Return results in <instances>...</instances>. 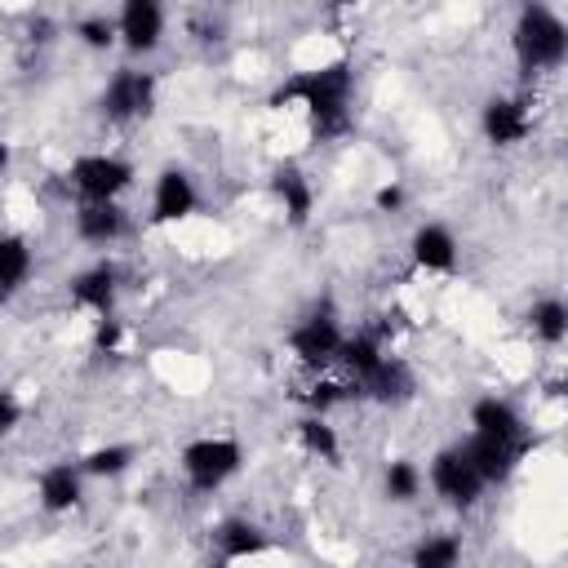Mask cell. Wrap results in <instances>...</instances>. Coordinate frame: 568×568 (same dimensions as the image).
<instances>
[{"instance_id": "1", "label": "cell", "mask_w": 568, "mask_h": 568, "mask_svg": "<svg viewBox=\"0 0 568 568\" xmlns=\"http://www.w3.org/2000/svg\"><path fill=\"white\" fill-rule=\"evenodd\" d=\"M351 89H355V71L346 58L315 67V71H297L288 80H280L271 89V106H302L311 115L315 138H337L351 129Z\"/></svg>"}, {"instance_id": "2", "label": "cell", "mask_w": 568, "mask_h": 568, "mask_svg": "<svg viewBox=\"0 0 568 568\" xmlns=\"http://www.w3.org/2000/svg\"><path fill=\"white\" fill-rule=\"evenodd\" d=\"M568 53V27L559 13H550L546 4H524L519 9V22H515V58H519V71L532 75V71H550L559 67Z\"/></svg>"}, {"instance_id": "3", "label": "cell", "mask_w": 568, "mask_h": 568, "mask_svg": "<svg viewBox=\"0 0 568 568\" xmlns=\"http://www.w3.org/2000/svg\"><path fill=\"white\" fill-rule=\"evenodd\" d=\"M240 462H244V448H240L235 439H226V435L191 439V444L182 448V475H186V484H191L195 493L222 488V484L240 470Z\"/></svg>"}, {"instance_id": "4", "label": "cell", "mask_w": 568, "mask_h": 568, "mask_svg": "<svg viewBox=\"0 0 568 568\" xmlns=\"http://www.w3.org/2000/svg\"><path fill=\"white\" fill-rule=\"evenodd\" d=\"M67 182L80 195V204H115L120 191H129L133 169L120 155H80L67 169Z\"/></svg>"}, {"instance_id": "5", "label": "cell", "mask_w": 568, "mask_h": 568, "mask_svg": "<svg viewBox=\"0 0 568 568\" xmlns=\"http://www.w3.org/2000/svg\"><path fill=\"white\" fill-rule=\"evenodd\" d=\"M151 111H155V75H151V71L124 67V71H115L111 84L102 89V115L115 120V124L142 120V115H151Z\"/></svg>"}, {"instance_id": "6", "label": "cell", "mask_w": 568, "mask_h": 568, "mask_svg": "<svg viewBox=\"0 0 568 568\" xmlns=\"http://www.w3.org/2000/svg\"><path fill=\"white\" fill-rule=\"evenodd\" d=\"M430 488H435L448 506L470 510V506L479 501V493H484V479L475 475V466L466 462L462 448H444V453H435V462H430Z\"/></svg>"}, {"instance_id": "7", "label": "cell", "mask_w": 568, "mask_h": 568, "mask_svg": "<svg viewBox=\"0 0 568 568\" xmlns=\"http://www.w3.org/2000/svg\"><path fill=\"white\" fill-rule=\"evenodd\" d=\"M288 346H293V355H297L302 364L324 368V364H333L337 351H342V328H337V320H333L328 311H320V315H306V320L288 333Z\"/></svg>"}, {"instance_id": "8", "label": "cell", "mask_w": 568, "mask_h": 568, "mask_svg": "<svg viewBox=\"0 0 568 568\" xmlns=\"http://www.w3.org/2000/svg\"><path fill=\"white\" fill-rule=\"evenodd\" d=\"M195 204H200V195H195V182L182 173V169H160V178H155V191H151V226H169V222H182V217H191L195 213Z\"/></svg>"}, {"instance_id": "9", "label": "cell", "mask_w": 568, "mask_h": 568, "mask_svg": "<svg viewBox=\"0 0 568 568\" xmlns=\"http://www.w3.org/2000/svg\"><path fill=\"white\" fill-rule=\"evenodd\" d=\"M532 448V439H524V444H506V439H488V435H470V444L462 448L466 453V462L475 466V475L484 479V484H506L510 475H515V466H519V457Z\"/></svg>"}, {"instance_id": "10", "label": "cell", "mask_w": 568, "mask_h": 568, "mask_svg": "<svg viewBox=\"0 0 568 568\" xmlns=\"http://www.w3.org/2000/svg\"><path fill=\"white\" fill-rule=\"evenodd\" d=\"M115 36L124 40L129 53H151L164 36V9L155 0H129L115 18Z\"/></svg>"}, {"instance_id": "11", "label": "cell", "mask_w": 568, "mask_h": 568, "mask_svg": "<svg viewBox=\"0 0 568 568\" xmlns=\"http://www.w3.org/2000/svg\"><path fill=\"white\" fill-rule=\"evenodd\" d=\"M479 129L493 146H515L532 133V115L519 98H488L484 102V115H479Z\"/></svg>"}, {"instance_id": "12", "label": "cell", "mask_w": 568, "mask_h": 568, "mask_svg": "<svg viewBox=\"0 0 568 568\" xmlns=\"http://www.w3.org/2000/svg\"><path fill=\"white\" fill-rule=\"evenodd\" d=\"M71 306L93 311L98 320H111V311H115V266L111 262H98V266L80 271L71 280Z\"/></svg>"}, {"instance_id": "13", "label": "cell", "mask_w": 568, "mask_h": 568, "mask_svg": "<svg viewBox=\"0 0 568 568\" xmlns=\"http://www.w3.org/2000/svg\"><path fill=\"white\" fill-rule=\"evenodd\" d=\"M470 426H475V435L506 439V444H524V439H528L519 408H515V404H506V399H497V395L475 399V408H470Z\"/></svg>"}, {"instance_id": "14", "label": "cell", "mask_w": 568, "mask_h": 568, "mask_svg": "<svg viewBox=\"0 0 568 568\" xmlns=\"http://www.w3.org/2000/svg\"><path fill=\"white\" fill-rule=\"evenodd\" d=\"M413 262H417L422 271H430V275L457 271V240H453V231L439 226V222L417 226V231H413Z\"/></svg>"}, {"instance_id": "15", "label": "cell", "mask_w": 568, "mask_h": 568, "mask_svg": "<svg viewBox=\"0 0 568 568\" xmlns=\"http://www.w3.org/2000/svg\"><path fill=\"white\" fill-rule=\"evenodd\" d=\"M271 191H275V200H280V209H284V217H288L293 226H306V222H311L315 191H311V182H306V173H302L297 164H280V169L271 173Z\"/></svg>"}, {"instance_id": "16", "label": "cell", "mask_w": 568, "mask_h": 568, "mask_svg": "<svg viewBox=\"0 0 568 568\" xmlns=\"http://www.w3.org/2000/svg\"><path fill=\"white\" fill-rule=\"evenodd\" d=\"M80 484H84L80 466H71V462H53V466L40 470L36 497H40V506H44L49 515H67V510L80 501Z\"/></svg>"}, {"instance_id": "17", "label": "cell", "mask_w": 568, "mask_h": 568, "mask_svg": "<svg viewBox=\"0 0 568 568\" xmlns=\"http://www.w3.org/2000/svg\"><path fill=\"white\" fill-rule=\"evenodd\" d=\"M355 395H368V399H377V404H404V399L413 395V373H408L404 359L386 355L364 382H355Z\"/></svg>"}, {"instance_id": "18", "label": "cell", "mask_w": 568, "mask_h": 568, "mask_svg": "<svg viewBox=\"0 0 568 568\" xmlns=\"http://www.w3.org/2000/svg\"><path fill=\"white\" fill-rule=\"evenodd\" d=\"M382 359H386V337H382V328H364V333H355V337H342L337 364L351 373V386L364 382Z\"/></svg>"}, {"instance_id": "19", "label": "cell", "mask_w": 568, "mask_h": 568, "mask_svg": "<svg viewBox=\"0 0 568 568\" xmlns=\"http://www.w3.org/2000/svg\"><path fill=\"white\" fill-rule=\"evenodd\" d=\"M124 226H129V217L120 204H80L75 209V231L89 244H111L124 235Z\"/></svg>"}, {"instance_id": "20", "label": "cell", "mask_w": 568, "mask_h": 568, "mask_svg": "<svg viewBox=\"0 0 568 568\" xmlns=\"http://www.w3.org/2000/svg\"><path fill=\"white\" fill-rule=\"evenodd\" d=\"M217 546H222V559H253V555L271 550V537L253 519H226L217 528Z\"/></svg>"}, {"instance_id": "21", "label": "cell", "mask_w": 568, "mask_h": 568, "mask_svg": "<svg viewBox=\"0 0 568 568\" xmlns=\"http://www.w3.org/2000/svg\"><path fill=\"white\" fill-rule=\"evenodd\" d=\"M297 444H302L311 457H320V462H337V457H342V439H337V430H333L320 413H306V417L297 422Z\"/></svg>"}, {"instance_id": "22", "label": "cell", "mask_w": 568, "mask_h": 568, "mask_svg": "<svg viewBox=\"0 0 568 568\" xmlns=\"http://www.w3.org/2000/svg\"><path fill=\"white\" fill-rule=\"evenodd\" d=\"M528 328H532L546 346H559V342L568 337V306H564L559 297H541V302H532V311H528Z\"/></svg>"}, {"instance_id": "23", "label": "cell", "mask_w": 568, "mask_h": 568, "mask_svg": "<svg viewBox=\"0 0 568 568\" xmlns=\"http://www.w3.org/2000/svg\"><path fill=\"white\" fill-rule=\"evenodd\" d=\"M75 466H80V475H93V479H115V475H124V470L133 466V448H129V444H106V448L84 453Z\"/></svg>"}, {"instance_id": "24", "label": "cell", "mask_w": 568, "mask_h": 568, "mask_svg": "<svg viewBox=\"0 0 568 568\" xmlns=\"http://www.w3.org/2000/svg\"><path fill=\"white\" fill-rule=\"evenodd\" d=\"M31 275V248L22 235H0V288L13 293Z\"/></svg>"}, {"instance_id": "25", "label": "cell", "mask_w": 568, "mask_h": 568, "mask_svg": "<svg viewBox=\"0 0 568 568\" xmlns=\"http://www.w3.org/2000/svg\"><path fill=\"white\" fill-rule=\"evenodd\" d=\"M462 564V541L453 532H439V537H426L417 550H413V568H457Z\"/></svg>"}, {"instance_id": "26", "label": "cell", "mask_w": 568, "mask_h": 568, "mask_svg": "<svg viewBox=\"0 0 568 568\" xmlns=\"http://www.w3.org/2000/svg\"><path fill=\"white\" fill-rule=\"evenodd\" d=\"M417 493H422V470L413 462H404V457L390 462L386 466V497L390 501H413Z\"/></svg>"}, {"instance_id": "27", "label": "cell", "mask_w": 568, "mask_h": 568, "mask_svg": "<svg viewBox=\"0 0 568 568\" xmlns=\"http://www.w3.org/2000/svg\"><path fill=\"white\" fill-rule=\"evenodd\" d=\"M75 36H80L89 49H111V44H115V22H111V18H80V22H75Z\"/></svg>"}, {"instance_id": "28", "label": "cell", "mask_w": 568, "mask_h": 568, "mask_svg": "<svg viewBox=\"0 0 568 568\" xmlns=\"http://www.w3.org/2000/svg\"><path fill=\"white\" fill-rule=\"evenodd\" d=\"M337 399H346V386H337V382H320V386H311V390L302 395V404H306L311 413H320V417H324V408H333Z\"/></svg>"}, {"instance_id": "29", "label": "cell", "mask_w": 568, "mask_h": 568, "mask_svg": "<svg viewBox=\"0 0 568 568\" xmlns=\"http://www.w3.org/2000/svg\"><path fill=\"white\" fill-rule=\"evenodd\" d=\"M120 337H124V328H120V320L111 315V320H98V328H93V351H115L120 346Z\"/></svg>"}, {"instance_id": "30", "label": "cell", "mask_w": 568, "mask_h": 568, "mask_svg": "<svg viewBox=\"0 0 568 568\" xmlns=\"http://www.w3.org/2000/svg\"><path fill=\"white\" fill-rule=\"evenodd\" d=\"M373 204H377L382 213H395V209L404 204V191H399V186H382V191L373 195Z\"/></svg>"}, {"instance_id": "31", "label": "cell", "mask_w": 568, "mask_h": 568, "mask_svg": "<svg viewBox=\"0 0 568 568\" xmlns=\"http://www.w3.org/2000/svg\"><path fill=\"white\" fill-rule=\"evenodd\" d=\"M18 413H22V408H18V399H13V395L0 386V430H9V426L18 422Z\"/></svg>"}, {"instance_id": "32", "label": "cell", "mask_w": 568, "mask_h": 568, "mask_svg": "<svg viewBox=\"0 0 568 568\" xmlns=\"http://www.w3.org/2000/svg\"><path fill=\"white\" fill-rule=\"evenodd\" d=\"M4 164H9V146L0 142V173H4Z\"/></svg>"}, {"instance_id": "33", "label": "cell", "mask_w": 568, "mask_h": 568, "mask_svg": "<svg viewBox=\"0 0 568 568\" xmlns=\"http://www.w3.org/2000/svg\"><path fill=\"white\" fill-rule=\"evenodd\" d=\"M4 302H9V293H4V288H0V306H4Z\"/></svg>"}]
</instances>
